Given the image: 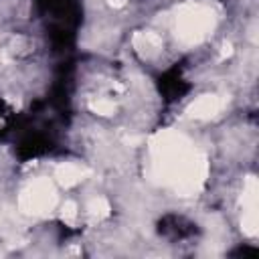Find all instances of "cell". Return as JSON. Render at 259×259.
<instances>
[{
    "instance_id": "cell-10",
    "label": "cell",
    "mask_w": 259,
    "mask_h": 259,
    "mask_svg": "<svg viewBox=\"0 0 259 259\" xmlns=\"http://www.w3.org/2000/svg\"><path fill=\"white\" fill-rule=\"evenodd\" d=\"M0 126H2V120H0Z\"/></svg>"
},
{
    "instance_id": "cell-2",
    "label": "cell",
    "mask_w": 259,
    "mask_h": 259,
    "mask_svg": "<svg viewBox=\"0 0 259 259\" xmlns=\"http://www.w3.org/2000/svg\"><path fill=\"white\" fill-rule=\"evenodd\" d=\"M55 203V190L49 180H35L20 197V207L26 213H43Z\"/></svg>"
},
{
    "instance_id": "cell-8",
    "label": "cell",
    "mask_w": 259,
    "mask_h": 259,
    "mask_svg": "<svg viewBox=\"0 0 259 259\" xmlns=\"http://www.w3.org/2000/svg\"><path fill=\"white\" fill-rule=\"evenodd\" d=\"M231 53H233L231 45H225V47H223V51H221V59H225V57H229Z\"/></svg>"
},
{
    "instance_id": "cell-1",
    "label": "cell",
    "mask_w": 259,
    "mask_h": 259,
    "mask_svg": "<svg viewBox=\"0 0 259 259\" xmlns=\"http://www.w3.org/2000/svg\"><path fill=\"white\" fill-rule=\"evenodd\" d=\"M211 26V14L201 6H186L178 16V32L184 41H199Z\"/></svg>"
},
{
    "instance_id": "cell-4",
    "label": "cell",
    "mask_w": 259,
    "mask_h": 259,
    "mask_svg": "<svg viewBox=\"0 0 259 259\" xmlns=\"http://www.w3.org/2000/svg\"><path fill=\"white\" fill-rule=\"evenodd\" d=\"M83 176H85V170L75 166V164H61L57 168V180L63 186H73L79 180H83Z\"/></svg>"
},
{
    "instance_id": "cell-6",
    "label": "cell",
    "mask_w": 259,
    "mask_h": 259,
    "mask_svg": "<svg viewBox=\"0 0 259 259\" xmlns=\"http://www.w3.org/2000/svg\"><path fill=\"white\" fill-rule=\"evenodd\" d=\"M89 211H91V215H97V217H106V215H110V205H108L104 199H95V201H91V205H89Z\"/></svg>"
},
{
    "instance_id": "cell-3",
    "label": "cell",
    "mask_w": 259,
    "mask_h": 259,
    "mask_svg": "<svg viewBox=\"0 0 259 259\" xmlns=\"http://www.w3.org/2000/svg\"><path fill=\"white\" fill-rule=\"evenodd\" d=\"M219 110H221V100L217 95H203L188 108V114L197 120H209L217 116Z\"/></svg>"
},
{
    "instance_id": "cell-9",
    "label": "cell",
    "mask_w": 259,
    "mask_h": 259,
    "mask_svg": "<svg viewBox=\"0 0 259 259\" xmlns=\"http://www.w3.org/2000/svg\"><path fill=\"white\" fill-rule=\"evenodd\" d=\"M110 4L116 6V8H122V6L126 4V0H110Z\"/></svg>"
},
{
    "instance_id": "cell-5",
    "label": "cell",
    "mask_w": 259,
    "mask_h": 259,
    "mask_svg": "<svg viewBox=\"0 0 259 259\" xmlns=\"http://www.w3.org/2000/svg\"><path fill=\"white\" fill-rule=\"evenodd\" d=\"M91 110H93L95 114H100V116H110V114H114L116 106H114V102H110V100H97V102L91 104Z\"/></svg>"
},
{
    "instance_id": "cell-7",
    "label": "cell",
    "mask_w": 259,
    "mask_h": 259,
    "mask_svg": "<svg viewBox=\"0 0 259 259\" xmlns=\"http://www.w3.org/2000/svg\"><path fill=\"white\" fill-rule=\"evenodd\" d=\"M63 221H67V223H73L75 221V217H77V205L73 203V201H67L63 205Z\"/></svg>"
}]
</instances>
